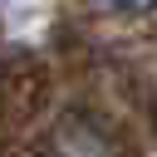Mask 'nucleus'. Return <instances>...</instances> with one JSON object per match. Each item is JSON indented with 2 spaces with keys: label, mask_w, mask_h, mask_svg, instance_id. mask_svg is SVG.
<instances>
[{
  "label": "nucleus",
  "mask_w": 157,
  "mask_h": 157,
  "mask_svg": "<svg viewBox=\"0 0 157 157\" xmlns=\"http://www.w3.org/2000/svg\"><path fill=\"white\" fill-rule=\"evenodd\" d=\"M49 157H113V142H108V132L93 118L74 113L69 123H59V132L49 142Z\"/></svg>",
  "instance_id": "1"
},
{
  "label": "nucleus",
  "mask_w": 157,
  "mask_h": 157,
  "mask_svg": "<svg viewBox=\"0 0 157 157\" xmlns=\"http://www.w3.org/2000/svg\"><path fill=\"white\" fill-rule=\"evenodd\" d=\"M103 10H113V15H147V10H157V0H98Z\"/></svg>",
  "instance_id": "2"
}]
</instances>
